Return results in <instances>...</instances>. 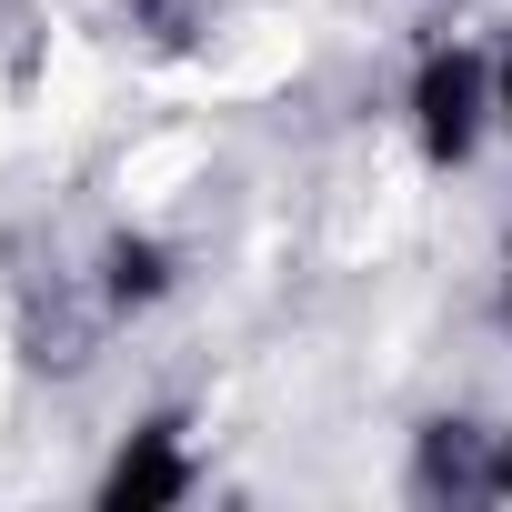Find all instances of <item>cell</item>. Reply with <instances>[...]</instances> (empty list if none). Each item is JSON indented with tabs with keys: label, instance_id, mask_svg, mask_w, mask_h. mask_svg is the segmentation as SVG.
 <instances>
[{
	"label": "cell",
	"instance_id": "6da1fadb",
	"mask_svg": "<svg viewBox=\"0 0 512 512\" xmlns=\"http://www.w3.org/2000/svg\"><path fill=\"white\" fill-rule=\"evenodd\" d=\"M412 111H422L432 161H462V151H472V131H482V61H472V51H432V61H422Z\"/></svg>",
	"mask_w": 512,
	"mask_h": 512
},
{
	"label": "cell",
	"instance_id": "7a4b0ae2",
	"mask_svg": "<svg viewBox=\"0 0 512 512\" xmlns=\"http://www.w3.org/2000/svg\"><path fill=\"white\" fill-rule=\"evenodd\" d=\"M181 492H191V462H181L171 422L131 432V452H121V462H111V482H101V502H111V512H161V502H181Z\"/></svg>",
	"mask_w": 512,
	"mask_h": 512
},
{
	"label": "cell",
	"instance_id": "3957f363",
	"mask_svg": "<svg viewBox=\"0 0 512 512\" xmlns=\"http://www.w3.org/2000/svg\"><path fill=\"white\" fill-rule=\"evenodd\" d=\"M422 482H432V492H442V482H452V492H462V482H482V442H472L462 422H442V432L422 442Z\"/></svg>",
	"mask_w": 512,
	"mask_h": 512
},
{
	"label": "cell",
	"instance_id": "277c9868",
	"mask_svg": "<svg viewBox=\"0 0 512 512\" xmlns=\"http://www.w3.org/2000/svg\"><path fill=\"white\" fill-rule=\"evenodd\" d=\"M161 282H171V262L151 241H111V302H161Z\"/></svg>",
	"mask_w": 512,
	"mask_h": 512
},
{
	"label": "cell",
	"instance_id": "5b68a950",
	"mask_svg": "<svg viewBox=\"0 0 512 512\" xmlns=\"http://www.w3.org/2000/svg\"><path fill=\"white\" fill-rule=\"evenodd\" d=\"M131 11L151 21V41H181V0H131Z\"/></svg>",
	"mask_w": 512,
	"mask_h": 512
},
{
	"label": "cell",
	"instance_id": "8992f818",
	"mask_svg": "<svg viewBox=\"0 0 512 512\" xmlns=\"http://www.w3.org/2000/svg\"><path fill=\"white\" fill-rule=\"evenodd\" d=\"M502 121H512V71H502Z\"/></svg>",
	"mask_w": 512,
	"mask_h": 512
},
{
	"label": "cell",
	"instance_id": "52a82bcc",
	"mask_svg": "<svg viewBox=\"0 0 512 512\" xmlns=\"http://www.w3.org/2000/svg\"><path fill=\"white\" fill-rule=\"evenodd\" d=\"M492 482H502V492H512V452H502V472H492Z\"/></svg>",
	"mask_w": 512,
	"mask_h": 512
}]
</instances>
